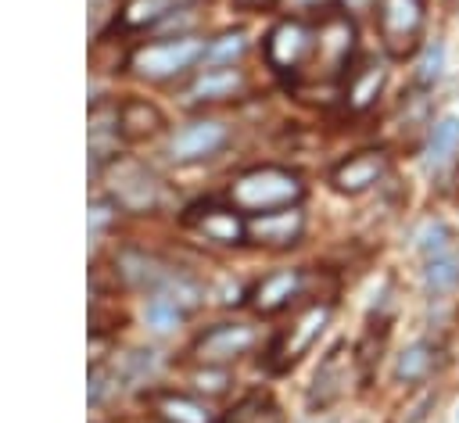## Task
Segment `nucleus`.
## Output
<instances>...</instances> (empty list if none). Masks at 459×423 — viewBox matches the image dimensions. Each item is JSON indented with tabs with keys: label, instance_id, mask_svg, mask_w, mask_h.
I'll return each instance as SVG.
<instances>
[{
	"label": "nucleus",
	"instance_id": "nucleus-1",
	"mask_svg": "<svg viewBox=\"0 0 459 423\" xmlns=\"http://www.w3.org/2000/svg\"><path fill=\"white\" fill-rule=\"evenodd\" d=\"M305 194L301 179L287 168H276V165H265V168H251L244 172L233 186H230V197L237 208L244 212H276V208H290L298 197Z\"/></svg>",
	"mask_w": 459,
	"mask_h": 423
},
{
	"label": "nucleus",
	"instance_id": "nucleus-2",
	"mask_svg": "<svg viewBox=\"0 0 459 423\" xmlns=\"http://www.w3.org/2000/svg\"><path fill=\"white\" fill-rule=\"evenodd\" d=\"M377 25L391 57H409L423 36V0H380Z\"/></svg>",
	"mask_w": 459,
	"mask_h": 423
},
{
	"label": "nucleus",
	"instance_id": "nucleus-3",
	"mask_svg": "<svg viewBox=\"0 0 459 423\" xmlns=\"http://www.w3.org/2000/svg\"><path fill=\"white\" fill-rule=\"evenodd\" d=\"M201 57H204V39L179 36V39H161V43H151V47L136 50L133 65L147 79H169V75H179L183 68H190Z\"/></svg>",
	"mask_w": 459,
	"mask_h": 423
},
{
	"label": "nucleus",
	"instance_id": "nucleus-4",
	"mask_svg": "<svg viewBox=\"0 0 459 423\" xmlns=\"http://www.w3.org/2000/svg\"><path fill=\"white\" fill-rule=\"evenodd\" d=\"M326 323H330V305H308L290 323V330L276 341V348H273V369H290L319 341V333L326 330Z\"/></svg>",
	"mask_w": 459,
	"mask_h": 423
},
{
	"label": "nucleus",
	"instance_id": "nucleus-5",
	"mask_svg": "<svg viewBox=\"0 0 459 423\" xmlns=\"http://www.w3.org/2000/svg\"><path fill=\"white\" fill-rule=\"evenodd\" d=\"M387 172V154L377 151V147H366V151H355L348 154L333 172H330V183L337 194H366L369 186H377Z\"/></svg>",
	"mask_w": 459,
	"mask_h": 423
},
{
	"label": "nucleus",
	"instance_id": "nucleus-6",
	"mask_svg": "<svg viewBox=\"0 0 459 423\" xmlns=\"http://www.w3.org/2000/svg\"><path fill=\"white\" fill-rule=\"evenodd\" d=\"M348 355H344V344H333L326 355H323V362H319V369H316V376H312V387H308V409L312 412H326L333 401H341V394L348 391Z\"/></svg>",
	"mask_w": 459,
	"mask_h": 423
},
{
	"label": "nucleus",
	"instance_id": "nucleus-7",
	"mask_svg": "<svg viewBox=\"0 0 459 423\" xmlns=\"http://www.w3.org/2000/svg\"><path fill=\"white\" fill-rule=\"evenodd\" d=\"M255 344V330L244 323H219L212 330H204L194 344L201 362H230L237 355H244Z\"/></svg>",
	"mask_w": 459,
	"mask_h": 423
},
{
	"label": "nucleus",
	"instance_id": "nucleus-8",
	"mask_svg": "<svg viewBox=\"0 0 459 423\" xmlns=\"http://www.w3.org/2000/svg\"><path fill=\"white\" fill-rule=\"evenodd\" d=\"M222 143H226V129L219 122H190L172 136L169 158L172 161H201V158H212Z\"/></svg>",
	"mask_w": 459,
	"mask_h": 423
},
{
	"label": "nucleus",
	"instance_id": "nucleus-9",
	"mask_svg": "<svg viewBox=\"0 0 459 423\" xmlns=\"http://www.w3.org/2000/svg\"><path fill=\"white\" fill-rule=\"evenodd\" d=\"M308 50H312V36H308V29L301 22H280V25H273V32L265 39V57L280 72L301 65Z\"/></svg>",
	"mask_w": 459,
	"mask_h": 423
},
{
	"label": "nucleus",
	"instance_id": "nucleus-10",
	"mask_svg": "<svg viewBox=\"0 0 459 423\" xmlns=\"http://www.w3.org/2000/svg\"><path fill=\"white\" fill-rule=\"evenodd\" d=\"M316 50H319V68L323 72H341L351 47H355V29L348 18H326V25L316 36Z\"/></svg>",
	"mask_w": 459,
	"mask_h": 423
},
{
	"label": "nucleus",
	"instance_id": "nucleus-11",
	"mask_svg": "<svg viewBox=\"0 0 459 423\" xmlns=\"http://www.w3.org/2000/svg\"><path fill=\"white\" fill-rule=\"evenodd\" d=\"M190 222L215 244H240L247 237V222L230 212V208H215V204H204V208H194Z\"/></svg>",
	"mask_w": 459,
	"mask_h": 423
},
{
	"label": "nucleus",
	"instance_id": "nucleus-12",
	"mask_svg": "<svg viewBox=\"0 0 459 423\" xmlns=\"http://www.w3.org/2000/svg\"><path fill=\"white\" fill-rule=\"evenodd\" d=\"M298 287H301V276L294 272V269H280V272H269V276H262L255 287H251V305L258 308V312H280V308H287L290 305V298L298 294Z\"/></svg>",
	"mask_w": 459,
	"mask_h": 423
},
{
	"label": "nucleus",
	"instance_id": "nucleus-13",
	"mask_svg": "<svg viewBox=\"0 0 459 423\" xmlns=\"http://www.w3.org/2000/svg\"><path fill=\"white\" fill-rule=\"evenodd\" d=\"M115 194L129 208H151L158 201V179L140 165H122L115 176Z\"/></svg>",
	"mask_w": 459,
	"mask_h": 423
},
{
	"label": "nucleus",
	"instance_id": "nucleus-14",
	"mask_svg": "<svg viewBox=\"0 0 459 423\" xmlns=\"http://www.w3.org/2000/svg\"><path fill=\"white\" fill-rule=\"evenodd\" d=\"M301 212L298 208H276V212H262L247 222V233L258 237V240H269V244H287L301 233Z\"/></svg>",
	"mask_w": 459,
	"mask_h": 423
},
{
	"label": "nucleus",
	"instance_id": "nucleus-15",
	"mask_svg": "<svg viewBox=\"0 0 459 423\" xmlns=\"http://www.w3.org/2000/svg\"><path fill=\"white\" fill-rule=\"evenodd\" d=\"M380 90H384V68L373 65V61H366L362 68H355V72L348 75L344 100H348L351 111H366V108L380 97Z\"/></svg>",
	"mask_w": 459,
	"mask_h": 423
},
{
	"label": "nucleus",
	"instance_id": "nucleus-16",
	"mask_svg": "<svg viewBox=\"0 0 459 423\" xmlns=\"http://www.w3.org/2000/svg\"><path fill=\"white\" fill-rule=\"evenodd\" d=\"M434 362H437V348L430 341H412L409 348H402V355L394 362V380L398 384H420L430 376Z\"/></svg>",
	"mask_w": 459,
	"mask_h": 423
},
{
	"label": "nucleus",
	"instance_id": "nucleus-17",
	"mask_svg": "<svg viewBox=\"0 0 459 423\" xmlns=\"http://www.w3.org/2000/svg\"><path fill=\"white\" fill-rule=\"evenodd\" d=\"M154 412L165 423H215L208 405H201V401H194L186 394H158L154 398Z\"/></svg>",
	"mask_w": 459,
	"mask_h": 423
},
{
	"label": "nucleus",
	"instance_id": "nucleus-18",
	"mask_svg": "<svg viewBox=\"0 0 459 423\" xmlns=\"http://www.w3.org/2000/svg\"><path fill=\"white\" fill-rule=\"evenodd\" d=\"M118 129L126 136H136V140L140 136H154L161 129V111L154 104H147V100H126L118 108Z\"/></svg>",
	"mask_w": 459,
	"mask_h": 423
},
{
	"label": "nucleus",
	"instance_id": "nucleus-19",
	"mask_svg": "<svg viewBox=\"0 0 459 423\" xmlns=\"http://www.w3.org/2000/svg\"><path fill=\"white\" fill-rule=\"evenodd\" d=\"M423 283H427L430 294H448L459 283V251L448 247L441 255H430L427 269H423Z\"/></svg>",
	"mask_w": 459,
	"mask_h": 423
},
{
	"label": "nucleus",
	"instance_id": "nucleus-20",
	"mask_svg": "<svg viewBox=\"0 0 459 423\" xmlns=\"http://www.w3.org/2000/svg\"><path fill=\"white\" fill-rule=\"evenodd\" d=\"M237 86H240V75H237L233 68H208V72L190 86V97H194V100H219V97H230Z\"/></svg>",
	"mask_w": 459,
	"mask_h": 423
},
{
	"label": "nucleus",
	"instance_id": "nucleus-21",
	"mask_svg": "<svg viewBox=\"0 0 459 423\" xmlns=\"http://www.w3.org/2000/svg\"><path fill=\"white\" fill-rule=\"evenodd\" d=\"M459 151V115H445L430 129V161H448Z\"/></svg>",
	"mask_w": 459,
	"mask_h": 423
},
{
	"label": "nucleus",
	"instance_id": "nucleus-22",
	"mask_svg": "<svg viewBox=\"0 0 459 423\" xmlns=\"http://www.w3.org/2000/svg\"><path fill=\"white\" fill-rule=\"evenodd\" d=\"M179 315H183V308H179L172 298H165V294H154V298L147 301V308H143L147 326H151V330H158V333L172 330V326L179 323Z\"/></svg>",
	"mask_w": 459,
	"mask_h": 423
},
{
	"label": "nucleus",
	"instance_id": "nucleus-23",
	"mask_svg": "<svg viewBox=\"0 0 459 423\" xmlns=\"http://www.w3.org/2000/svg\"><path fill=\"white\" fill-rule=\"evenodd\" d=\"M240 54H244V32H222L215 43L204 47V61L208 65H226L233 57H240Z\"/></svg>",
	"mask_w": 459,
	"mask_h": 423
},
{
	"label": "nucleus",
	"instance_id": "nucleus-24",
	"mask_svg": "<svg viewBox=\"0 0 459 423\" xmlns=\"http://www.w3.org/2000/svg\"><path fill=\"white\" fill-rule=\"evenodd\" d=\"M183 4H190V0H133V4H129V22H133V25L158 22V18H165L169 11L183 7Z\"/></svg>",
	"mask_w": 459,
	"mask_h": 423
},
{
	"label": "nucleus",
	"instance_id": "nucleus-25",
	"mask_svg": "<svg viewBox=\"0 0 459 423\" xmlns=\"http://www.w3.org/2000/svg\"><path fill=\"white\" fill-rule=\"evenodd\" d=\"M452 247V229L445 226V222H427L423 229H420V251L430 258V255H441V251H448Z\"/></svg>",
	"mask_w": 459,
	"mask_h": 423
},
{
	"label": "nucleus",
	"instance_id": "nucleus-26",
	"mask_svg": "<svg viewBox=\"0 0 459 423\" xmlns=\"http://www.w3.org/2000/svg\"><path fill=\"white\" fill-rule=\"evenodd\" d=\"M441 65H445V47L441 43H430L423 61H420V82H434L441 75Z\"/></svg>",
	"mask_w": 459,
	"mask_h": 423
},
{
	"label": "nucleus",
	"instance_id": "nucleus-27",
	"mask_svg": "<svg viewBox=\"0 0 459 423\" xmlns=\"http://www.w3.org/2000/svg\"><path fill=\"white\" fill-rule=\"evenodd\" d=\"M90 222H93V233H97V229L108 222V208H104V204H93V208H90Z\"/></svg>",
	"mask_w": 459,
	"mask_h": 423
},
{
	"label": "nucleus",
	"instance_id": "nucleus-28",
	"mask_svg": "<svg viewBox=\"0 0 459 423\" xmlns=\"http://www.w3.org/2000/svg\"><path fill=\"white\" fill-rule=\"evenodd\" d=\"M348 11H369L373 7V0H341Z\"/></svg>",
	"mask_w": 459,
	"mask_h": 423
},
{
	"label": "nucleus",
	"instance_id": "nucleus-29",
	"mask_svg": "<svg viewBox=\"0 0 459 423\" xmlns=\"http://www.w3.org/2000/svg\"><path fill=\"white\" fill-rule=\"evenodd\" d=\"M287 7H312V4H323V0H283Z\"/></svg>",
	"mask_w": 459,
	"mask_h": 423
},
{
	"label": "nucleus",
	"instance_id": "nucleus-30",
	"mask_svg": "<svg viewBox=\"0 0 459 423\" xmlns=\"http://www.w3.org/2000/svg\"><path fill=\"white\" fill-rule=\"evenodd\" d=\"M240 4H258V0H240Z\"/></svg>",
	"mask_w": 459,
	"mask_h": 423
},
{
	"label": "nucleus",
	"instance_id": "nucleus-31",
	"mask_svg": "<svg viewBox=\"0 0 459 423\" xmlns=\"http://www.w3.org/2000/svg\"><path fill=\"white\" fill-rule=\"evenodd\" d=\"M455 419H459V409H455Z\"/></svg>",
	"mask_w": 459,
	"mask_h": 423
}]
</instances>
